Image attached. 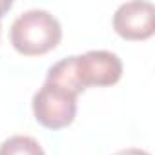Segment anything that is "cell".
<instances>
[{
    "instance_id": "cell-1",
    "label": "cell",
    "mask_w": 155,
    "mask_h": 155,
    "mask_svg": "<svg viewBox=\"0 0 155 155\" xmlns=\"http://www.w3.org/2000/svg\"><path fill=\"white\" fill-rule=\"evenodd\" d=\"M9 38L13 48L22 55H44L58 46L62 26L58 18L46 9H28L13 20Z\"/></svg>"
},
{
    "instance_id": "cell-2",
    "label": "cell",
    "mask_w": 155,
    "mask_h": 155,
    "mask_svg": "<svg viewBox=\"0 0 155 155\" xmlns=\"http://www.w3.org/2000/svg\"><path fill=\"white\" fill-rule=\"evenodd\" d=\"M31 104L37 122L48 130L66 128L77 115V95L48 81L33 95Z\"/></svg>"
},
{
    "instance_id": "cell-3",
    "label": "cell",
    "mask_w": 155,
    "mask_h": 155,
    "mask_svg": "<svg viewBox=\"0 0 155 155\" xmlns=\"http://www.w3.org/2000/svg\"><path fill=\"white\" fill-rule=\"evenodd\" d=\"M75 77L82 90L117 84L122 77V60L108 49H91L84 55H75Z\"/></svg>"
},
{
    "instance_id": "cell-4",
    "label": "cell",
    "mask_w": 155,
    "mask_h": 155,
    "mask_svg": "<svg viewBox=\"0 0 155 155\" xmlns=\"http://www.w3.org/2000/svg\"><path fill=\"white\" fill-rule=\"evenodd\" d=\"M113 29L126 40H146L155 33V6L146 0L124 2L113 15Z\"/></svg>"
},
{
    "instance_id": "cell-5",
    "label": "cell",
    "mask_w": 155,
    "mask_h": 155,
    "mask_svg": "<svg viewBox=\"0 0 155 155\" xmlns=\"http://www.w3.org/2000/svg\"><path fill=\"white\" fill-rule=\"evenodd\" d=\"M0 155H46L40 142L28 135H13L0 144Z\"/></svg>"
},
{
    "instance_id": "cell-6",
    "label": "cell",
    "mask_w": 155,
    "mask_h": 155,
    "mask_svg": "<svg viewBox=\"0 0 155 155\" xmlns=\"http://www.w3.org/2000/svg\"><path fill=\"white\" fill-rule=\"evenodd\" d=\"M115 155H150V153L144 151V150H139V148H126V150L117 151Z\"/></svg>"
},
{
    "instance_id": "cell-7",
    "label": "cell",
    "mask_w": 155,
    "mask_h": 155,
    "mask_svg": "<svg viewBox=\"0 0 155 155\" xmlns=\"http://www.w3.org/2000/svg\"><path fill=\"white\" fill-rule=\"evenodd\" d=\"M11 6H13L11 0H0V20H2V17L8 9H11Z\"/></svg>"
}]
</instances>
